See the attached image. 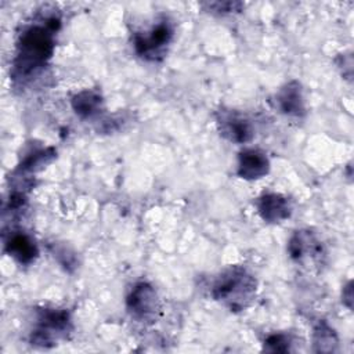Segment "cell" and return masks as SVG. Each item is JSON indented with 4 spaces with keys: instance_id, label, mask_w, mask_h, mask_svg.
<instances>
[{
    "instance_id": "5bb4252c",
    "label": "cell",
    "mask_w": 354,
    "mask_h": 354,
    "mask_svg": "<svg viewBox=\"0 0 354 354\" xmlns=\"http://www.w3.org/2000/svg\"><path fill=\"white\" fill-rule=\"evenodd\" d=\"M314 344L317 351H333L337 344L333 329L325 322H319L314 329Z\"/></svg>"
},
{
    "instance_id": "9c48e42d",
    "label": "cell",
    "mask_w": 354,
    "mask_h": 354,
    "mask_svg": "<svg viewBox=\"0 0 354 354\" xmlns=\"http://www.w3.org/2000/svg\"><path fill=\"white\" fill-rule=\"evenodd\" d=\"M257 212L267 223H281L290 216V203L281 194H263L256 201Z\"/></svg>"
},
{
    "instance_id": "6da1fadb",
    "label": "cell",
    "mask_w": 354,
    "mask_h": 354,
    "mask_svg": "<svg viewBox=\"0 0 354 354\" xmlns=\"http://www.w3.org/2000/svg\"><path fill=\"white\" fill-rule=\"evenodd\" d=\"M59 26L55 15L43 19V24L29 25L22 30L17 43L12 62V79L25 80L40 71L54 53V35Z\"/></svg>"
},
{
    "instance_id": "ba28073f",
    "label": "cell",
    "mask_w": 354,
    "mask_h": 354,
    "mask_svg": "<svg viewBox=\"0 0 354 354\" xmlns=\"http://www.w3.org/2000/svg\"><path fill=\"white\" fill-rule=\"evenodd\" d=\"M270 170V160L264 152L254 148L243 149L238 156V176L243 180H257Z\"/></svg>"
},
{
    "instance_id": "7c38bea8",
    "label": "cell",
    "mask_w": 354,
    "mask_h": 354,
    "mask_svg": "<svg viewBox=\"0 0 354 354\" xmlns=\"http://www.w3.org/2000/svg\"><path fill=\"white\" fill-rule=\"evenodd\" d=\"M75 112L82 118H93L98 115L104 106L102 97L95 90H83L72 98Z\"/></svg>"
},
{
    "instance_id": "277c9868",
    "label": "cell",
    "mask_w": 354,
    "mask_h": 354,
    "mask_svg": "<svg viewBox=\"0 0 354 354\" xmlns=\"http://www.w3.org/2000/svg\"><path fill=\"white\" fill-rule=\"evenodd\" d=\"M173 37V25L167 18L159 19L148 30L134 35V50L147 61H159Z\"/></svg>"
},
{
    "instance_id": "7a4b0ae2",
    "label": "cell",
    "mask_w": 354,
    "mask_h": 354,
    "mask_svg": "<svg viewBox=\"0 0 354 354\" xmlns=\"http://www.w3.org/2000/svg\"><path fill=\"white\" fill-rule=\"evenodd\" d=\"M257 282L242 267L225 270L213 283L212 296L231 311H241L254 299Z\"/></svg>"
},
{
    "instance_id": "30bf717a",
    "label": "cell",
    "mask_w": 354,
    "mask_h": 354,
    "mask_svg": "<svg viewBox=\"0 0 354 354\" xmlns=\"http://www.w3.org/2000/svg\"><path fill=\"white\" fill-rule=\"evenodd\" d=\"M278 109L289 116H301L304 113V100L301 87L297 82L286 83L277 94Z\"/></svg>"
},
{
    "instance_id": "9a60e30c",
    "label": "cell",
    "mask_w": 354,
    "mask_h": 354,
    "mask_svg": "<svg viewBox=\"0 0 354 354\" xmlns=\"http://www.w3.org/2000/svg\"><path fill=\"white\" fill-rule=\"evenodd\" d=\"M289 346H290V337L283 335V333L270 335L264 340V350L266 351H271V353L289 351Z\"/></svg>"
},
{
    "instance_id": "52a82bcc",
    "label": "cell",
    "mask_w": 354,
    "mask_h": 354,
    "mask_svg": "<svg viewBox=\"0 0 354 354\" xmlns=\"http://www.w3.org/2000/svg\"><path fill=\"white\" fill-rule=\"evenodd\" d=\"M4 249L12 259L24 266L35 261L39 254V249L33 238L22 231L10 232L4 241Z\"/></svg>"
},
{
    "instance_id": "2e32d148",
    "label": "cell",
    "mask_w": 354,
    "mask_h": 354,
    "mask_svg": "<svg viewBox=\"0 0 354 354\" xmlns=\"http://www.w3.org/2000/svg\"><path fill=\"white\" fill-rule=\"evenodd\" d=\"M209 10L212 11H218V12H231V11H239V8L242 7L241 3H231V1H225V3H210L207 4Z\"/></svg>"
},
{
    "instance_id": "8fae6325",
    "label": "cell",
    "mask_w": 354,
    "mask_h": 354,
    "mask_svg": "<svg viewBox=\"0 0 354 354\" xmlns=\"http://www.w3.org/2000/svg\"><path fill=\"white\" fill-rule=\"evenodd\" d=\"M288 250L295 260H303L308 256H317L321 245L310 231H297L290 238Z\"/></svg>"
},
{
    "instance_id": "3957f363",
    "label": "cell",
    "mask_w": 354,
    "mask_h": 354,
    "mask_svg": "<svg viewBox=\"0 0 354 354\" xmlns=\"http://www.w3.org/2000/svg\"><path fill=\"white\" fill-rule=\"evenodd\" d=\"M71 330V318L66 310L43 308L39 311L36 328L30 333V343L39 347H53Z\"/></svg>"
},
{
    "instance_id": "4fadbf2b",
    "label": "cell",
    "mask_w": 354,
    "mask_h": 354,
    "mask_svg": "<svg viewBox=\"0 0 354 354\" xmlns=\"http://www.w3.org/2000/svg\"><path fill=\"white\" fill-rule=\"evenodd\" d=\"M54 158H55V149L54 148H46V149L33 151L17 167L15 174L17 176H26V174L35 173V171L43 169Z\"/></svg>"
},
{
    "instance_id": "8992f818",
    "label": "cell",
    "mask_w": 354,
    "mask_h": 354,
    "mask_svg": "<svg viewBox=\"0 0 354 354\" xmlns=\"http://www.w3.org/2000/svg\"><path fill=\"white\" fill-rule=\"evenodd\" d=\"M217 126L220 134L231 142L245 144L254 136L250 120L242 113L232 109H220L217 112Z\"/></svg>"
},
{
    "instance_id": "5b68a950",
    "label": "cell",
    "mask_w": 354,
    "mask_h": 354,
    "mask_svg": "<svg viewBox=\"0 0 354 354\" xmlns=\"http://www.w3.org/2000/svg\"><path fill=\"white\" fill-rule=\"evenodd\" d=\"M126 306L133 317L147 321L155 318L159 311V299L148 282H138L130 289L126 297Z\"/></svg>"
}]
</instances>
